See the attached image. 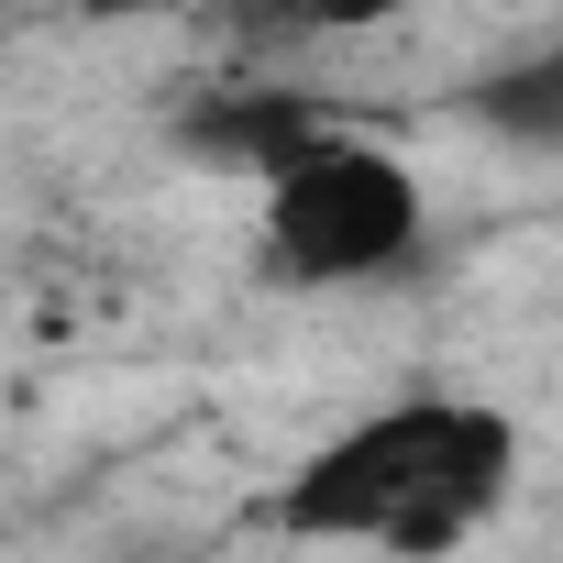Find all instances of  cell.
I'll return each mask as SVG.
<instances>
[{"label":"cell","mask_w":563,"mask_h":563,"mask_svg":"<svg viewBox=\"0 0 563 563\" xmlns=\"http://www.w3.org/2000/svg\"><path fill=\"white\" fill-rule=\"evenodd\" d=\"M519 475V420L475 409V398H398L376 420H354L343 442H321L276 519L299 541H387V552H453Z\"/></svg>","instance_id":"6da1fadb"},{"label":"cell","mask_w":563,"mask_h":563,"mask_svg":"<svg viewBox=\"0 0 563 563\" xmlns=\"http://www.w3.org/2000/svg\"><path fill=\"white\" fill-rule=\"evenodd\" d=\"M420 243V177L387 144L310 133L265 177V276L276 288H354Z\"/></svg>","instance_id":"7a4b0ae2"},{"label":"cell","mask_w":563,"mask_h":563,"mask_svg":"<svg viewBox=\"0 0 563 563\" xmlns=\"http://www.w3.org/2000/svg\"><path fill=\"white\" fill-rule=\"evenodd\" d=\"M310 133H321V111H310L299 89H221V100L188 111V144H199L210 166H254V177H276Z\"/></svg>","instance_id":"3957f363"},{"label":"cell","mask_w":563,"mask_h":563,"mask_svg":"<svg viewBox=\"0 0 563 563\" xmlns=\"http://www.w3.org/2000/svg\"><path fill=\"white\" fill-rule=\"evenodd\" d=\"M475 122L486 133H508V144H563V56H519V67H497V78H475Z\"/></svg>","instance_id":"277c9868"},{"label":"cell","mask_w":563,"mask_h":563,"mask_svg":"<svg viewBox=\"0 0 563 563\" xmlns=\"http://www.w3.org/2000/svg\"><path fill=\"white\" fill-rule=\"evenodd\" d=\"M387 12H409V0H310V34H365Z\"/></svg>","instance_id":"5b68a950"}]
</instances>
